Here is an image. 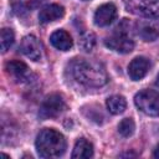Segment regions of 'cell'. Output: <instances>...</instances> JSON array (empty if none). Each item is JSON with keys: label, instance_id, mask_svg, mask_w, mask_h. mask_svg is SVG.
I'll list each match as a JSON object with an SVG mask.
<instances>
[{"label": "cell", "instance_id": "cell-1", "mask_svg": "<svg viewBox=\"0 0 159 159\" xmlns=\"http://www.w3.org/2000/svg\"><path fill=\"white\" fill-rule=\"evenodd\" d=\"M70 72L78 83L86 87H102L108 81L104 67L92 60L75 58L70 63Z\"/></svg>", "mask_w": 159, "mask_h": 159}, {"label": "cell", "instance_id": "cell-2", "mask_svg": "<svg viewBox=\"0 0 159 159\" xmlns=\"http://www.w3.org/2000/svg\"><path fill=\"white\" fill-rule=\"evenodd\" d=\"M35 145L41 158H58L66 152L63 134L53 128H43L37 134Z\"/></svg>", "mask_w": 159, "mask_h": 159}, {"label": "cell", "instance_id": "cell-3", "mask_svg": "<svg viewBox=\"0 0 159 159\" xmlns=\"http://www.w3.org/2000/svg\"><path fill=\"white\" fill-rule=\"evenodd\" d=\"M130 29H132V24L127 19H124L122 24L117 26L113 35H111L109 37L104 40V45L108 48L116 52H119V53L132 52L134 48V41L130 36L132 34Z\"/></svg>", "mask_w": 159, "mask_h": 159}, {"label": "cell", "instance_id": "cell-4", "mask_svg": "<svg viewBox=\"0 0 159 159\" xmlns=\"http://www.w3.org/2000/svg\"><path fill=\"white\" fill-rule=\"evenodd\" d=\"M137 108L147 116L159 117V92L154 89H143L134 97Z\"/></svg>", "mask_w": 159, "mask_h": 159}, {"label": "cell", "instance_id": "cell-5", "mask_svg": "<svg viewBox=\"0 0 159 159\" xmlns=\"http://www.w3.org/2000/svg\"><path fill=\"white\" fill-rule=\"evenodd\" d=\"M125 7L129 12L143 17L159 15V0H127Z\"/></svg>", "mask_w": 159, "mask_h": 159}, {"label": "cell", "instance_id": "cell-6", "mask_svg": "<svg viewBox=\"0 0 159 159\" xmlns=\"http://www.w3.org/2000/svg\"><path fill=\"white\" fill-rule=\"evenodd\" d=\"M65 109V102L60 94L48 96L40 106L39 116L41 119H51L60 116Z\"/></svg>", "mask_w": 159, "mask_h": 159}, {"label": "cell", "instance_id": "cell-7", "mask_svg": "<svg viewBox=\"0 0 159 159\" xmlns=\"http://www.w3.org/2000/svg\"><path fill=\"white\" fill-rule=\"evenodd\" d=\"M135 30L144 41H154L159 37V19L154 16L139 20L135 24Z\"/></svg>", "mask_w": 159, "mask_h": 159}, {"label": "cell", "instance_id": "cell-8", "mask_svg": "<svg viewBox=\"0 0 159 159\" xmlns=\"http://www.w3.org/2000/svg\"><path fill=\"white\" fill-rule=\"evenodd\" d=\"M20 51L32 61H39L41 58V45L34 35H27L21 40Z\"/></svg>", "mask_w": 159, "mask_h": 159}, {"label": "cell", "instance_id": "cell-9", "mask_svg": "<svg viewBox=\"0 0 159 159\" xmlns=\"http://www.w3.org/2000/svg\"><path fill=\"white\" fill-rule=\"evenodd\" d=\"M117 17V7L112 4H103L101 5L94 12V24L97 26H107L112 24Z\"/></svg>", "mask_w": 159, "mask_h": 159}, {"label": "cell", "instance_id": "cell-10", "mask_svg": "<svg viewBox=\"0 0 159 159\" xmlns=\"http://www.w3.org/2000/svg\"><path fill=\"white\" fill-rule=\"evenodd\" d=\"M149 67H150V62L148 58L143 56L135 57L130 61L128 66V75L133 81H139L148 73Z\"/></svg>", "mask_w": 159, "mask_h": 159}, {"label": "cell", "instance_id": "cell-11", "mask_svg": "<svg viewBox=\"0 0 159 159\" xmlns=\"http://www.w3.org/2000/svg\"><path fill=\"white\" fill-rule=\"evenodd\" d=\"M65 15V9L61 5L57 4H50L43 6L40 10L39 14V20L42 24H48V22H53L56 20L62 19Z\"/></svg>", "mask_w": 159, "mask_h": 159}, {"label": "cell", "instance_id": "cell-12", "mask_svg": "<svg viewBox=\"0 0 159 159\" xmlns=\"http://www.w3.org/2000/svg\"><path fill=\"white\" fill-rule=\"evenodd\" d=\"M6 71L10 76H12L19 82H26L31 76L29 67L21 61H10V62H7L6 63Z\"/></svg>", "mask_w": 159, "mask_h": 159}, {"label": "cell", "instance_id": "cell-13", "mask_svg": "<svg viewBox=\"0 0 159 159\" xmlns=\"http://www.w3.org/2000/svg\"><path fill=\"white\" fill-rule=\"evenodd\" d=\"M50 41L52 46L60 51H68L73 46L71 35L65 30H57L52 32V35L50 36Z\"/></svg>", "mask_w": 159, "mask_h": 159}, {"label": "cell", "instance_id": "cell-14", "mask_svg": "<svg viewBox=\"0 0 159 159\" xmlns=\"http://www.w3.org/2000/svg\"><path fill=\"white\" fill-rule=\"evenodd\" d=\"M73 159H84V158H91L93 157V147L92 144L84 139V138H80L73 148L72 155Z\"/></svg>", "mask_w": 159, "mask_h": 159}, {"label": "cell", "instance_id": "cell-15", "mask_svg": "<svg viewBox=\"0 0 159 159\" xmlns=\"http://www.w3.org/2000/svg\"><path fill=\"white\" fill-rule=\"evenodd\" d=\"M106 104H107V109L112 114H120L127 108V102H125L124 97H122V96H112V97H109L107 99Z\"/></svg>", "mask_w": 159, "mask_h": 159}, {"label": "cell", "instance_id": "cell-16", "mask_svg": "<svg viewBox=\"0 0 159 159\" xmlns=\"http://www.w3.org/2000/svg\"><path fill=\"white\" fill-rule=\"evenodd\" d=\"M14 40H15V35H14V31L11 29H2L1 32H0V45H1V51L2 52H6L14 43Z\"/></svg>", "mask_w": 159, "mask_h": 159}, {"label": "cell", "instance_id": "cell-17", "mask_svg": "<svg viewBox=\"0 0 159 159\" xmlns=\"http://www.w3.org/2000/svg\"><path fill=\"white\" fill-rule=\"evenodd\" d=\"M134 129H135V124L132 118H124L118 124V132L124 138L130 137L134 133Z\"/></svg>", "mask_w": 159, "mask_h": 159}, {"label": "cell", "instance_id": "cell-18", "mask_svg": "<svg viewBox=\"0 0 159 159\" xmlns=\"http://www.w3.org/2000/svg\"><path fill=\"white\" fill-rule=\"evenodd\" d=\"M96 45V36L93 32H84L81 35L80 37V46L83 51L86 52H89L93 50Z\"/></svg>", "mask_w": 159, "mask_h": 159}, {"label": "cell", "instance_id": "cell-19", "mask_svg": "<svg viewBox=\"0 0 159 159\" xmlns=\"http://www.w3.org/2000/svg\"><path fill=\"white\" fill-rule=\"evenodd\" d=\"M153 155H154V158H158V159H159V145L155 148V150H154V154H153Z\"/></svg>", "mask_w": 159, "mask_h": 159}, {"label": "cell", "instance_id": "cell-20", "mask_svg": "<svg viewBox=\"0 0 159 159\" xmlns=\"http://www.w3.org/2000/svg\"><path fill=\"white\" fill-rule=\"evenodd\" d=\"M37 1H45V0H37Z\"/></svg>", "mask_w": 159, "mask_h": 159}, {"label": "cell", "instance_id": "cell-21", "mask_svg": "<svg viewBox=\"0 0 159 159\" xmlns=\"http://www.w3.org/2000/svg\"><path fill=\"white\" fill-rule=\"evenodd\" d=\"M84 1H86V0H84Z\"/></svg>", "mask_w": 159, "mask_h": 159}]
</instances>
